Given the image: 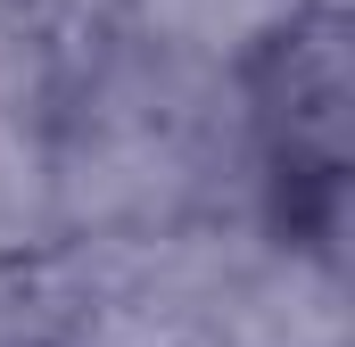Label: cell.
<instances>
[{"instance_id": "cell-1", "label": "cell", "mask_w": 355, "mask_h": 347, "mask_svg": "<svg viewBox=\"0 0 355 347\" xmlns=\"http://www.w3.org/2000/svg\"><path fill=\"white\" fill-rule=\"evenodd\" d=\"M240 116L265 182L272 232L289 248H331L347 223V166H355V58L347 17L281 8L240 50Z\"/></svg>"}, {"instance_id": "cell-2", "label": "cell", "mask_w": 355, "mask_h": 347, "mask_svg": "<svg viewBox=\"0 0 355 347\" xmlns=\"http://www.w3.org/2000/svg\"><path fill=\"white\" fill-rule=\"evenodd\" d=\"M297 8H322V17H347V0H297Z\"/></svg>"}]
</instances>
